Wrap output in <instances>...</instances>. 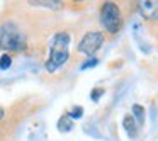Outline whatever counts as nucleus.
<instances>
[{"mask_svg":"<svg viewBox=\"0 0 158 141\" xmlns=\"http://www.w3.org/2000/svg\"><path fill=\"white\" fill-rule=\"evenodd\" d=\"M102 44H104V32L89 31V32H85V34L82 36L77 49H78L82 55H85L87 58H94V55L102 48Z\"/></svg>","mask_w":158,"mask_h":141,"instance_id":"obj_4","label":"nucleus"},{"mask_svg":"<svg viewBox=\"0 0 158 141\" xmlns=\"http://www.w3.org/2000/svg\"><path fill=\"white\" fill-rule=\"evenodd\" d=\"M131 116L134 117L138 126H143L144 124V107L139 106V104H134V106L131 107Z\"/></svg>","mask_w":158,"mask_h":141,"instance_id":"obj_9","label":"nucleus"},{"mask_svg":"<svg viewBox=\"0 0 158 141\" xmlns=\"http://www.w3.org/2000/svg\"><path fill=\"white\" fill-rule=\"evenodd\" d=\"M4 117H5V109L4 107H0V121L4 119Z\"/></svg>","mask_w":158,"mask_h":141,"instance_id":"obj_15","label":"nucleus"},{"mask_svg":"<svg viewBox=\"0 0 158 141\" xmlns=\"http://www.w3.org/2000/svg\"><path fill=\"white\" fill-rule=\"evenodd\" d=\"M0 48L9 53H19L27 48V38L22 27L14 21L0 24Z\"/></svg>","mask_w":158,"mask_h":141,"instance_id":"obj_2","label":"nucleus"},{"mask_svg":"<svg viewBox=\"0 0 158 141\" xmlns=\"http://www.w3.org/2000/svg\"><path fill=\"white\" fill-rule=\"evenodd\" d=\"M102 95H104V89H102V87H95V89L90 92V97H92L94 102H97V100H99Z\"/></svg>","mask_w":158,"mask_h":141,"instance_id":"obj_13","label":"nucleus"},{"mask_svg":"<svg viewBox=\"0 0 158 141\" xmlns=\"http://www.w3.org/2000/svg\"><path fill=\"white\" fill-rule=\"evenodd\" d=\"M70 60V34L60 31L53 36L49 43V56L44 63V70L48 73H56Z\"/></svg>","mask_w":158,"mask_h":141,"instance_id":"obj_1","label":"nucleus"},{"mask_svg":"<svg viewBox=\"0 0 158 141\" xmlns=\"http://www.w3.org/2000/svg\"><path fill=\"white\" fill-rule=\"evenodd\" d=\"M31 5H34V7H44V9H61L63 7V2H60V0H32V2H29Z\"/></svg>","mask_w":158,"mask_h":141,"instance_id":"obj_8","label":"nucleus"},{"mask_svg":"<svg viewBox=\"0 0 158 141\" xmlns=\"http://www.w3.org/2000/svg\"><path fill=\"white\" fill-rule=\"evenodd\" d=\"M73 126H75V121L68 116V112L61 114V117H60L58 122H56V127H58L60 133H70V131L73 129Z\"/></svg>","mask_w":158,"mask_h":141,"instance_id":"obj_7","label":"nucleus"},{"mask_svg":"<svg viewBox=\"0 0 158 141\" xmlns=\"http://www.w3.org/2000/svg\"><path fill=\"white\" fill-rule=\"evenodd\" d=\"M68 116L72 117L73 121H75V119H80V117L83 116V107H82V106H73L72 109L68 110Z\"/></svg>","mask_w":158,"mask_h":141,"instance_id":"obj_10","label":"nucleus"},{"mask_svg":"<svg viewBox=\"0 0 158 141\" xmlns=\"http://www.w3.org/2000/svg\"><path fill=\"white\" fill-rule=\"evenodd\" d=\"M100 24L109 34H117L123 26L119 5L114 2H106L100 7Z\"/></svg>","mask_w":158,"mask_h":141,"instance_id":"obj_3","label":"nucleus"},{"mask_svg":"<svg viewBox=\"0 0 158 141\" xmlns=\"http://www.w3.org/2000/svg\"><path fill=\"white\" fill-rule=\"evenodd\" d=\"M99 65V60L94 56V58H87L85 61L80 65V70H89V68H94V66H97Z\"/></svg>","mask_w":158,"mask_h":141,"instance_id":"obj_12","label":"nucleus"},{"mask_svg":"<svg viewBox=\"0 0 158 141\" xmlns=\"http://www.w3.org/2000/svg\"><path fill=\"white\" fill-rule=\"evenodd\" d=\"M138 12L146 21H158V0H141L138 2Z\"/></svg>","mask_w":158,"mask_h":141,"instance_id":"obj_5","label":"nucleus"},{"mask_svg":"<svg viewBox=\"0 0 158 141\" xmlns=\"http://www.w3.org/2000/svg\"><path fill=\"white\" fill-rule=\"evenodd\" d=\"M151 122H153V126L156 124V109H155V106L151 107Z\"/></svg>","mask_w":158,"mask_h":141,"instance_id":"obj_14","label":"nucleus"},{"mask_svg":"<svg viewBox=\"0 0 158 141\" xmlns=\"http://www.w3.org/2000/svg\"><path fill=\"white\" fill-rule=\"evenodd\" d=\"M10 65H12V56L10 55L5 53V55L0 56V70H9Z\"/></svg>","mask_w":158,"mask_h":141,"instance_id":"obj_11","label":"nucleus"},{"mask_svg":"<svg viewBox=\"0 0 158 141\" xmlns=\"http://www.w3.org/2000/svg\"><path fill=\"white\" fill-rule=\"evenodd\" d=\"M123 127H124V131H126L127 138H131V139H136L138 138L139 126L136 124V121H134V117L131 116V114H126V116L123 117Z\"/></svg>","mask_w":158,"mask_h":141,"instance_id":"obj_6","label":"nucleus"}]
</instances>
